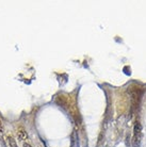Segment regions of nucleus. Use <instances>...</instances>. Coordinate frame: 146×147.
Wrapping results in <instances>:
<instances>
[{
	"label": "nucleus",
	"instance_id": "obj_1",
	"mask_svg": "<svg viewBox=\"0 0 146 147\" xmlns=\"http://www.w3.org/2000/svg\"><path fill=\"white\" fill-rule=\"evenodd\" d=\"M143 138V131H142V125L139 121H135L133 126V136H132V144L133 147H140L141 142Z\"/></svg>",
	"mask_w": 146,
	"mask_h": 147
},
{
	"label": "nucleus",
	"instance_id": "obj_2",
	"mask_svg": "<svg viewBox=\"0 0 146 147\" xmlns=\"http://www.w3.org/2000/svg\"><path fill=\"white\" fill-rule=\"evenodd\" d=\"M141 96H142V92L141 90L138 88L133 92H131V98H130V102H131V112L137 111L140 106V101H141Z\"/></svg>",
	"mask_w": 146,
	"mask_h": 147
},
{
	"label": "nucleus",
	"instance_id": "obj_3",
	"mask_svg": "<svg viewBox=\"0 0 146 147\" xmlns=\"http://www.w3.org/2000/svg\"><path fill=\"white\" fill-rule=\"evenodd\" d=\"M70 147H79V139H78V134L76 131H74L72 136V146Z\"/></svg>",
	"mask_w": 146,
	"mask_h": 147
},
{
	"label": "nucleus",
	"instance_id": "obj_6",
	"mask_svg": "<svg viewBox=\"0 0 146 147\" xmlns=\"http://www.w3.org/2000/svg\"><path fill=\"white\" fill-rule=\"evenodd\" d=\"M22 147H32L31 145H30L29 143H24V145H22Z\"/></svg>",
	"mask_w": 146,
	"mask_h": 147
},
{
	"label": "nucleus",
	"instance_id": "obj_5",
	"mask_svg": "<svg viewBox=\"0 0 146 147\" xmlns=\"http://www.w3.org/2000/svg\"><path fill=\"white\" fill-rule=\"evenodd\" d=\"M7 142H9L10 147H18V145L16 143V140H15L13 136H7Z\"/></svg>",
	"mask_w": 146,
	"mask_h": 147
},
{
	"label": "nucleus",
	"instance_id": "obj_4",
	"mask_svg": "<svg viewBox=\"0 0 146 147\" xmlns=\"http://www.w3.org/2000/svg\"><path fill=\"white\" fill-rule=\"evenodd\" d=\"M18 138L20 139V140H26V139L28 138V134H27V132L25 131V129L24 128L18 129Z\"/></svg>",
	"mask_w": 146,
	"mask_h": 147
},
{
	"label": "nucleus",
	"instance_id": "obj_7",
	"mask_svg": "<svg viewBox=\"0 0 146 147\" xmlns=\"http://www.w3.org/2000/svg\"><path fill=\"white\" fill-rule=\"evenodd\" d=\"M0 128H1V121H0Z\"/></svg>",
	"mask_w": 146,
	"mask_h": 147
}]
</instances>
